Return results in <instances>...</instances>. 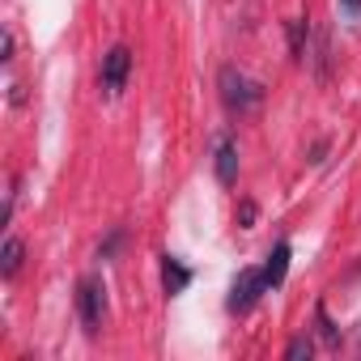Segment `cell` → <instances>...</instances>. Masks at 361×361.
Masks as SVG:
<instances>
[{
	"mask_svg": "<svg viewBox=\"0 0 361 361\" xmlns=\"http://www.w3.org/2000/svg\"><path fill=\"white\" fill-rule=\"evenodd\" d=\"M314 353V344L306 340V336H298V340H289V348H285V357L289 361H302V357H310Z\"/></svg>",
	"mask_w": 361,
	"mask_h": 361,
	"instance_id": "11",
	"label": "cell"
},
{
	"mask_svg": "<svg viewBox=\"0 0 361 361\" xmlns=\"http://www.w3.org/2000/svg\"><path fill=\"white\" fill-rule=\"evenodd\" d=\"M336 5H340V13L348 22H361V0H336Z\"/></svg>",
	"mask_w": 361,
	"mask_h": 361,
	"instance_id": "12",
	"label": "cell"
},
{
	"mask_svg": "<svg viewBox=\"0 0 361 361\" xmlns=\"http://www.w3.org/2000/svg\"><path fill=\"white\" fill-rule=\"evenodd\" d=\"M314 314H319V331H323V340H327V344H331V340H336V327H331V323H327V310H323V306H319V310H314Z\"/></svg>",
	"mask_w": 361,
	"mask_h": 361,
	"instance_id": "14",
	"label": "cell"
},
{
	"mask_svg": "<svg viewBox=\"0 0 361 361\" xmlns=\"http://www.w3.org/2000/svg\"><path fill=\"white\" fill-rule=\"evenodd\" d=\"M128 73H132V51L119 43V47H111V51L102 56V73H98V81H102V90L115 98V94H123Z\"/></svg>",
	"mask_w": 361,
	"mask_h": 361,
	"instance_id": "4",
	"label": "cell"
},
{
	"mask_svg": "<svg viewBox=\"0 0 361 361\" xmlns=\"http://www.w3.org/2000/svg\"><path fill=\"white\" fill-rule=\"evenodd\" d=\"M213 170H217V183H226V188H234L238 183V145H234V136H217V149H213Z\"/></svg>",
	"mask_w": 361,
	"mask_h": 361,
	"instance_id": "5",
	"label": "cell"
},
{
	"mask_svg": "<svg viewBox=\"0 0 361 361\" xmlns=\"http://www.w3.org/2000/svg\"><path fill=\"white\" fill-rule=\"evenodd\" d=\"M0 60H5V64L13 60V35L9 30H5V39H0Z\"/></svg>",
	"mask_w": 361,
	"mask_h": 361,
	"instance_id": "15",
	"label": "cell"
},
{
	"mask_svg": "<svg viewBox=\"0 0 361 361\" xmlns=\"http://www.w3.org/2000/svg\"><path fill=\"white\" fill-rule=\"evenodd\" d=\"M188 281H192V272L178 264L174 255H161V285H166V293L174 298V293H183L188 289Z\"/></svg>",
	"mask_w": 361,
	"mask_h": 361,
	"instance_id": "6",
	"label": "cell"
},
{
	"mask_svg": "<svg viewBox=\"0 0 361 361\" xmlns=\"http://www.w3.org/2000/svg\"><path fill=\"white\" fill-rule=\"evenodd\" d=\"M22 259H26L22 238H5V247H0V276H18L22 272Z\"/></svg>",
	"mask_w": 361,
	"mask_h": 361,
	"instance_id": "7",
	"label": "cell"
},
{
	"mask_svg": "<svg viewBox=\"0 0 361 361\" xmlns=\"http://www.w3.org/2000/svg\"><path fill=\"white\" fill-rule=\"evenodd\" d=\"M268 293V281H264V268H243L238 276H234V285H230V298H226V306L234 310V314H247L259 298Z\"/></svg>",
	"mask_w": 361,
	"mask_h": 361,
	"instance_id": "2",
	"label": "cell"
},
{
	"mask_svg": "<svg viewBox=\"0 0 361 361\" xmlns=\"http://www.w3.org/2000/svg\"><path fill=\"white\" fill-rule=\"evenodd\" d=\"M217 85H221V102H226L230 111H238V115H243V111H251V106L264 98V85H259V81H251L247 73H238L234 64H226V68L217 73Z\"/></svg>",
	"mask_w": 361,
	"mask_h": 361,
	"instance_id": "1",
	"label": "cell"
},
{
	"mask_svg": "<svg viewBox=\"0 0 361 361\" xmlns=\"http://www.w3.org/2000/svg\"><path fill=\"white\" fill-rule=\"evenodd\" d=\"M285 272H289V243H281V247L268 255V264H264V281H268V289H276V285L285 281Z\"/></svg>",
	"mask_w": 361,
	"mask_h": 361,
	"instance_id": "8",
	"label": "cell"
},
{
	"mask_svg": "<svg viewBox=\"0 0 361 361\" xmlns=\"http://www.w3.org/2000/svg\"><path fill=\"white\" fill-rule=\"evenodd\" d=\"M77 314H81L85 331H98L102 327V314H106V289H102V281L85 276L77 285Z\"/></svg>",
	"mask_w": 361,
	"mask_h": 361,
	"instance_id": "3",
	"label": "cell"
},
{
	"mask_svg": "<svg viewBox=\"0 0 361 361\" xmlns=\"http://www.w3.org/2000/svg\"><path fill=\"white\" fill-rule=\"evenodd\" d=\"M327 60H331V47H327V30L314 35V77L327 81Z\"/></svg>",
	"mask_w": 361,
	"mask_h": 361,
	"instance_id": "9",
	"label": "cell"
},
{
	"mask_svg": "<svg viewBox=\"0 0 361 361\" xmlns=\"http://www.w3.org/2000/svg\"><path fill=\"white\" fill-rule=\"evenodd\" d=\"M238 226H243V230L255 226V204H251V200H243V209H238Z\"/></svg>",
	"mask_w": 361,
	"mask_h": 361,
	"instance_id": "13",
	"label": "cell"
},
{
	"mask_svg": "<svg viewBox=\"0 0 361 361\" xmlns=\"http://www.w3.org/2000/svg\"><path fill=\"white\" fill-rule=\"evenodd\" d=\"M302 43H306V22L293 18V22H289V51H293V60H306V47H302Z\"/></svg>",
	"mask_w": 361,
	"mask_h": 361,
	"instance_id": "10",
	"label": "cell"
}]
</instances>
